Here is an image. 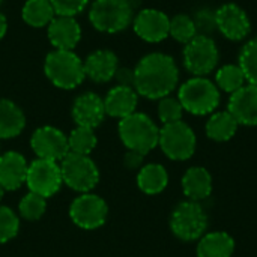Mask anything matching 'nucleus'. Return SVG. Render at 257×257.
I'll return each mask as SVG.
<instances>
[{"instance_id": "f257e3e1", "label": "nucleus", "mask_w": 257, "mask_h": 257, "mask_svg": "<svg viewBox=\"0 0 257 257\" xmlns=\"http://www.w3.org/2000/svg\"><path fill=\"white\" fill-rule=\"evenodd\" d=\"M179 80V71L173 57L163 53L145 56L134 68V90L148 99L169 96Z\"/></svg>"}, {"instance_id": "f03ea898", "label": "nucleus", "mask_w": 257, "mask_h": 257, "mask_svg": "<svg viewBox=\"0 0 257 257\" xmlns=\"http://www.w3.org/2000/svg\"><path fill=\"white\" fill-rule=\"evenodd\" d=\"M119 137L130 151L146 155L158 146L160 130L145 113H133L120 119Z\"/></svg>"}, {"instance_id": "7ed1b4c3", "label": "nucleus", "mask_w": 257, "mask_h": 257, "mask_svg": "<svg viewBox=\"0 0 257 257\" xmlns=\"http://www.w3.org/2000/svg\"><path fill=\"white\" fill-rule=\"evenodd\" d=\"M44 71L48 80L60 89H74L86 77L84 63L71 50H54L45 57Z\"/></svg>"}, {"instance_id": "20e7f679", "label": "nucleus", "mask_w": 257, "mask_h": 257, "mask_svg": "<svg viewBox=\"0 0 257 257\" xmlns=\"http://www.w3.org/2000/svg\"><path fill=\"white\" fill-rule=\"evenodd\" d=\"M178 99L188 113L205 116L218 107L220 90L211 80L205 77H194L181 86Z\"/></svg>"}, {"instance_id": "39448f33", "label": "nucleus", "mask_w": 257, "mask_h": 257, "mask_svg": "<svg viewBox=\"0 0 257 257\" xmlns=\"http://www.w3.org/2000/svg\"><path fill=\"white\" fill-rule=\"evenodd\" d=\"M134 6L131 0H95L89 20L92 26L105 33H117L133 21Z\"/></svg>"}, {"instance_id": "423d86ee", "label": "nucleus", "mask_w": 257, "mask_h": 257, "mask_svg": "<svg viewBox=\"0 0 257 257\" xmlns=\"http://www.w3.org/2000/svg\"><path fill=\"white\" fill-rule=\"evenodd\" d=\"M62 181L78 193H89L99 182V170L89 155L69 152L60 161Z\"/></svg>"}, {"instance_id": "0eeeda50", "label": "nucleus", "mask_w": 257, "mask_h": 257, "mask_svg": "<svg viewBox=\"0 0 257 257\" xmlns=\"http://www.w3.org/2000/svg\"><path fill=\"white\" fill-rule=\"evenodd\" d=\"M170 229L182 241L200 239L208 229V215L197 202H182L172 212Z\"/></svg>"}, {"instance_id": "6e6552de", "label": "nucleus", "mask_w": 257, "mask_h": 257, "mask_svg": "<svg viewBox=\"0 0 257 257\" xmlns=\"http://www.w3.org/2000/svg\"><path fill=\"white\" fill-rule=\"evenodd\" d=\"M158 146L170 160L184 161L194 155L196 134L191 130V126L182 120L166 123L160 130Z\"/></svg>"}, {"instance_id": "1a4fd4ad", "label": "nucleus", "mask_w": 257, "mask_h": 257, "mask_svg": "<svg viewBox=\"0 0 257 257\" xmlns=\"http://www.w3.org/2000/svg\"><path fill=\"white\" fill-rule=\"evenodd\" d=\"M218 63V48L211 36L197 35L184 48V65L188 72L203 77L215 69Z\"/></svg>"}, {"instance_id": "9d476101", "label": "nucleus", "mask_w": 257, "mask_h": 257, "mask_svg": "<svg viewBox=\"0 0 257 257\" xmlns=\"http://www.w3.org/2000/svg\"><path fill=\"white\" fill-rule=\"evenodd\" d=\"M62 184L60 166L56 161L38 158L29 164L26 185L29 187L30 193L48 199L60 190Z\"/></svg>"}, {"instance_id": "9b49d317", "label": "nucleus", "mask_w": 257, "mask_h": 257, "mask_svg": "<svg viewBox=\"0 0 257 257\" xmlns=\"http://www.w3.org/2000/svg\"><path fill=\"white\" fill-rule=\"evenodd\" d=\"M108 215V206L96 194L84 193L78 196L69 206V217L81 229L93 230L102 226Z\"/></svg>"}, {"instance_id": "f8f14e48", "label": "nucleus", "mask_w": 257, "mask_h": 257, "mask_svg": "<svg viewBox=\"0 0 257 257\" xmlns=\"http://www.w3.org/2000/svg\"><path fill=\"white\" fill-rule=\"evenodd\" d=\"M30 146L38 158L62 161L69 154L68 137L57 128L45 125L38 128L30 139Z\"/></svg>"}, {"instance_id": "ddd939ff", "label": "nucleus", "mask_w": 257, "mask_h": 257, "mask_svg": "<svg viewBox=\"0 0 257 257\" xmlns=\"http://www.w3.org/2000/svg\"><path fill=\"white\" fill-rule=\"evenodd\" d=\"M217 30L230 41H241L248 36L251 30L250 20L242 8L235 3H226L215 11Z\"/></svg>"}, {"instance_id": "4468645a", "label": "nucleus", "mask_w": 257, "mask_h": 257, "mask_svg": "<svg viewBox=\"0 0 257 257\" xmlns=\"http://www.w3.org/2000/svg\"><path fill=\"white\" fill-rule=\"evenodd\" d=\"M133 24L136 35L146 42H161L170 30V18L158 9L140 11Z\"/></svg>"}, {"instance_id": "2eb2a0df", "label": "nucleus", "mask_w": 257, "mask_h": 257, "mask_svg": "<svg viewBox=\"0 0 257 257\" xmlns=\"http://www.w3.org/2000/svg\"><path fill=\"white\" fill-rule=\"evenodd\" d=\"M227 111L241 125H257V86L247 84L230 95Z\"/></svg>"}, {"instance_id": "dca6fc26", "label": "nucleus", "mask_w": 257, "mask_h": 257, "mask_svg": "<svg viewBox=\"0 0 257 257\" xmlns=\"http://www.w3.org/2000/svg\"><path fill=\"white\" fill-rule=\"evenodd\" d=\"M105 117L104 99H101L93 92H86L80 95L72 105V119L77 126L96 128Z\"/></svg>"}, {"instance_id": "f3484780", "label": "nucleus", "mask_w": 257, "mask_h": 257, "mask_svg": "<svg viewBox=\"0 0 257 257\" xmlns=\"http://www.w3.org/2000/svg\"><path fill=\"white\" fill-rule=\"evenodd\" d=\"M29 164L18 152L0 155V185L5 191H15L26 184Z\"/></svg>"}, {"instance_id": "a211bd4d", "label": "nucleus", "mask_w": 257, "mask_h": 257, "mask_svg": "<svg viewBox=\"0 0 257 257\" xmlns=\"http://www.w3.org/2000/svg\"><path fill=\"white\" fill-rule=\"evenodd\" d=\"M81 29L74 17L56 15L48 24V39L56 50H71L78 44Z\"/></svg>"}, {"instance_id": "6ab92c4d", "label": "nucleus", "mask_w": 257, "mask_h": 257, "mask_svg": "<svg viewBox=\"0 0 257 257\" xmlns=\"http://www.w3.org/2000/svg\"><path fill=\"white\" fill-rule=\"evenodd\" d=\"M137 102H139V93L134 90V87L116 86L107 93L104 99L105 114L111 117L123 119L136 113Z\"/></svg>"}, {"instance_id": "aec40b11", "label": "nucleus", "mask_w": 257, "mask_h": 257, "mask_svg": "<svg viewBox=\"0 0 257 257\" xmlns=\"http://www.w3.org/2000/svg\"><path fill=\"white\" fill-rule=\"evenodd\" d=\"M117 68V57L113 51L108 50H98L89 54L84 62L86 75L96 83H105L114 78Z\"/></svg>"}, {"instance_id": "412c9836", "label": "nucleus", "mask_w": 257, "mask_h": 257, "mask_svg": "<svg viewBox=\"0 0 257 257\" xmlns=\"http://www.w3.org/2000/svg\"><path fill=\"white\" fill-rule=\"evenodd\" d=\"M184 194L191 202L206 199L212 193V178L205 167H191L182 178Z\"/></svg>"}, {"instance_id": "4be33fe9", "label": "nucleus", "mask_w": 257, "mask_h": 257, "mask_svg": "<svg viewBox=\"0 0 257 257\" xmlns=\"http://www.w3.org/2000/svg\"><path fill=\"white\" fill-rule=\"evenodd\" d=\"M235 241L226 232H211L200 238L197 257H232Z\"/></svg>"}, {"instance_id": "5701e85b", "label": "nucleus", "mask_w": 257, "mask_h": 257, "mask_svg": "<svg viewBox=\"0 0 257 257\" xmlns=\"http://www.w3.org/2000/svg\"><path fill=\"white\" fill-rule=\"evenodd\" d=\"M26 126V117L21 108L9 101L0 99V139H14L21 134Z\"/></svg>"}, {"instance_id": "b1692460", "label": "nucleus", "mask_w": 257, "mask_h": 257, "mask_svg": "<svg viewBox=\"0 0 257 257\" xmlns=\"http://www.w3.org/2000/svg\"><path fill=\"white\" fill-rule=\"evenodd\" d=\"M167 184L169 175L161 164H146L137 175V185L145 194H160Z\"/></svg>"}, {"instance_id": "393cba45", "label": "nucleus", "mask_w": 257, "mask_h": 257, "mask_svg": "<svg viewBox=\"0 0 257 257\" xmlns=\"http://www.w3.org/2000/svg\"><path fill=\"white\" fill-rule=\"evenodd\" d=\"M238 125L229 111H218L206 122V136L214 142H227L235 136Z\"/></svg>"}, {"instance_id": "a878e982", "label": "nucleus", "mask_w": 257, "mask_h": 257, "mask_svg": "<svg viewBox=\"0 0 257 257\" xmlns=\"http://www.w3.org/2000/svg\"><path fill=\"white\" fill-rule=\"evenodd\" d=\"M23 20L32 27L48 26L54 17V8L50 0H27L21 11Z\"/></svg>"}, {"instance_id": "bb28decb", "label": "nucleus", "mask_w": 257, "mask_h": 257, "mask_svg": "<svg viewBox=\"0 0 257 257\" xmlns=\"http://www.w3.org/2000/svg\"><path fill=\"white\" fill-rule=\"evenodd\" d=\"M69 152L78 155H89L96 146V136L92 128L77 126L68 136Z\"/></svg>"}, {"instance_id": "cd10ccee", "label": "nucleus", "mask_w": 257, "mask_h": 257, "mask_svg": "<svg viewBox=\"0 0 257 257\" xmlns=\"http://www.w3.org/2000/svg\"><path fill=\"white\" fill-rule=\"evenodd\" d=\"M215 81L221 90L227 93H233L244 86L245 75L239 65H224L217 71Z\"/></svg>"}, {"instance_id": "c85d7f7f", "label": "nucleus", "mask_w": 257, "mask_h": 257, "mask_svg": "<svg viewBox=\"0 0 257 257\" xmlns=\"http://www.w3.org/2000/svg\"><path fill=\"white\" fill-rule=\"evenodd\" d=\"M245 75V80L257 86V36L250 39L239 53V63H238Z\"/></svg>"}, {"instance_id": "c756f323", "label": "nucleus", "mask_w": 257, "mask_h": 257, "mask_svg": "<svg viewBox=\"0 0 257 257\" xmlns=\"http://www.w3.org/2000/svg\"><path fill=\"white\" fill-rule=\"evenodd\" d=\"M169 35L181 44H188L194 36H197L194 21L190 15L179 14L170 20Z\"/></svg>"}, {"instance_id": "7c9ffc66", "label": "nucleus", "mask_w": 257, "mask_h": 257, "mask_svg": "<svg viewBox=\"0 0 257 257\" xmlns=\"http://www.w3.org/2000/svg\"><path fill=\"white\" fill-rule=\"evenodd\" d=\"M45 209H47V199L42 196H38L35 193H30V191H29V194H26L21 199V202L18 205L20 215L27 221L39 220L44 215Z\"/></svg>"}, {"instance_id": "2f4dec72", "label": "nucleus", "mask_w": 257, "mask_h": 257, "mask_svg": "<svg viewBox=\"0 0 257 257\" xmlns=\"http://www.w3.org/2000/svg\"><path fill=\"white\" fill-rule=\"evenodd\" d=\"M18 229H20V221L15 212L8 206L0 205V244L15 238Z\"/></svg>"}, {"instance_id": "473e14b6", "label": "nucleus", "mask_w": 257, "mask_h": 257, "mask_svg": "<svg viewBox=\"0 0 257 257\" xmlns=\"http://www.w3.org/2000/svg\"><path fill=\"white\" fill-rule=\"evenodd\" d=\"M182 113H184V107L178 98H172V96L161 98V101L158 104V116L164 125L181 120Z\"/></svg>"}, {"instance_id": "72a5a7b5", "label": "nucleus", "mask_w": 257, "mask_h": 257, "mask_svg": "<svg viewBox=\"0 0 257 257\" xmlns=\"http://www.w3.org/2000/svg\"><path fill=\"white\" fill-rule=\"evenodd\" d=\"M196 32L197 35L209 36L217 30V18H215V11H211L209 8H202L199 9L193 17Z\"/></svg>"}, {"instance_id": "f704fd0d", "label": "nucleus", "mask_w": 257, "mask_h": 257, "mask_svg": "<svg viewBox=\"0 0 257 257\" xmlns=\"http://www.w3.org/2000/svg\"><path fill=\"white\" fill-rule=\"evenodd\" d=\"M56 15H62V17H74L77 14H80L89 0H50Z\"/></svg>"}, {"instance_id": "c9c22d12", "label": "nucleus", "mask_w": 257, "mask_h": 257, "mask_svg": "<svg viewBox=\"0 0 257 257\" xmlns=\"http://www.w3.org/2000/svg\"><path fill=\"white\" fill-rule=\"evenodd\" d=\"M114 78L117 80V86H126V87H134V69L128 68H117Z\"/></svg>"}, {"instance_id": "e433bc0d", "label": "nucleus", "mask_w": 257, "mask_h": 257, "mask_svg": "<svg viewBox=\"0 0 257 257\" xmlns=\"http://www.w3.org/2000/svg\"><path fill=\"white\" fill-rule=\"evenodd\" d=\"M143 158H145V155H142L139 152H134V151H128L125 158H123V163L130 170H136L143 164Z\"/></svg>"}, {"instance_id": "4c0bfd02", "label": "nucleus", "mask_w": 257, "mask_h": 257, "mask_svg": "<svg viewBox=\"0 0 257 257\" xmlns=\"http://www.w3.org/2000/svg\"><path fill=\"white\" fill-rule=\"evenodd\" d=\"M6 30H8V21H6V17L3 14H0V39L6 35Z\"/></svg>"}, {"instance_id": "58836bf2", "label": "nucleus", "mask_w": 257, "mask_h": 257, "mask_svg": "<svg viewBox=\"0 0 257 257\" xmlns=\"http://www.w3.org/2000/svg\"><path fill=\"white\" fill-rule=\"evenodd\" d=\"M3 194H5V190H3L2 185H0V202H2V199H3Z\"/></svg>"}, {"instance_id": "ea45409f", "label": "nucleus", "mask_w": 257, "mask_h": 257, "mask_svg": "<svg viewBox=\"0 0 257 257\" xmlns=\"http://www.w3.org/2000/svg\"><path fill=\"white\" fill-rule=\"evenodd\" d=\"M2 2H3V0H0V3H2Z\"/></svg>"}]
</instances>
